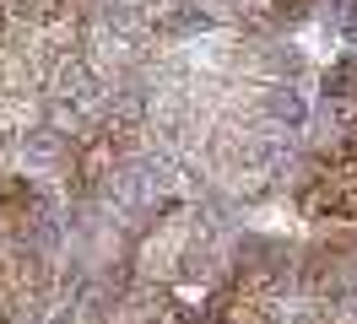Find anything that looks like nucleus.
<instances>
[{"mask_svg":"<svg viewBox=\"0 0 357 324\" xmlns=\"http://www.w3.org/2000/svg\"><path fill=\"white\" fill-rule=\"evenodd\" d=\"M82 49L76 0H0V130H27Z\"/></svg>","mask_w":357,"mask_h":324,"instance_id":"nucleus-1","label":"nucleus"},{"mask_svg":"<svg viewBox=\"0 0 357 324\" xmlns=\"http://www.w3.org/2000/svg\"><path fill=\"white\" fill-rule=\"evenodd\" d=\"M217 324H357V292L309 270H255L227 292Z\"/></svg>","mask_w":357,"mask_h":324,"instance_id":"nucleus-2","label":"nucleus"},{"mask_svg":"<svg viewBox=\"0 0 357 324\" xmlns=\"http://www.w3.org/2000/svg\"><path fill=\"white\" fill-rule=\"evenodd\" d=\"M303 211L331 216V222H357V114H347V130L335 135L331 157L314 168L303 190Z\"/></svg>","mask_w":357,"mask_h":324,"instance_id":"nucleus-3","label":"nucleus"},{"mask_svg":"<svg viewBox=\"0 0 357 324\" xmlns=\"http://www.w3.org/2000/svg\"><path fill=\"white\" fill-rule=\"evenodd\" d=\"M70 324H190V319H184V308H178L168 292H157V286H114V292L87 298Z\"/></svg>","mask_w":357,"mask_h":324,"instance_id":"nucleus-4","label":"nucleus"},{"mask_svg":"<svg viewBox=\"0 0 357 324\" xmlns=\"http://www.w3.org/2000/svg\"><path fill=\"white\" fill-rule=\"evenodd\" d=\"M206 6L233 22H276V17H287L298 0H206Z\"/></svg>","mask_w":357,"mask_h":324,"instance_id":"nucleus-5","label":"nucleus"}]
</instances>
